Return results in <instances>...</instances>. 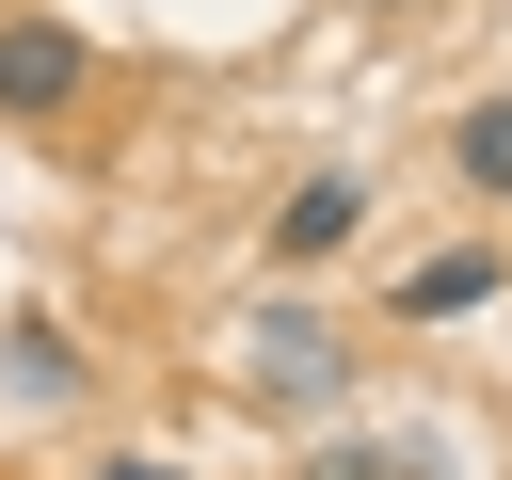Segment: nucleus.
Instances as JSON below:
<instances>
[{
    "label": "nucleus",
    "instance_id": "1",
    "mask_svg": "<svg viewBox=\"0 0 512 480\" xmlns=\"http://www.w3.org/2000/svg\"><path fill=\"white\" fill-rule=\"evenodd\" d=\"M240 384H256V400H336V384H352V336H336V320H304V304H272V320H256V352H240Z\"/></svg>",
    "mask_w": 512,
    "mask_h": 480
},
{
    "label": "nucleus",
    "instance_id": "2",
    "mask_svg": "<svg viewBox=\"0 0 512 480\" xmlns=\"http://www.w3.org/2000/svg\"><path fill=\"white\" fill-rule=\"evenodd\" d=\"M80 80H96V48H80L64 16H16V32H0V112H64Z\"/></svg>",
    "mask_w": 512,
    "mask_h": 480
},
{
    "label": "nucleus",
    "instance_id": "3",
    "mask_svg": "<svg viewBox=\"0 0 512 480\" xmlns=\"http://www.w3.org/2000/svg\"><path fill=\"white\" fill-rule=\"evenodd\" d=\"M352 224H368V176H352V160H320V176L272 208V256H336Z\"/></svg>",
    "mask_w": 512,
    "mask_h": 480
},
{
    "label": "nucleus",
    "instance_id": "4",
    "mask_svg": "<svg viewBox=\"0 0 512 480\" xmlns=\"http://www.w3.org/2000/svg\"><path fill=\"white\" fill-rule=\"evenodd\" d=\"M464 304H496V256L464 240V256H432L416 288H400V320H464Z\"/></svg>",
    "mask_w": 512,
    "mask_h": 480
},
{
    "label": "nucleus",
    "instance_id": "5",
    "mask_svg": "<svg viewBox=\"0 0 512 480\" xmlns=\"http://www.w3.org/2000/svg\"><path fill=\"white\" fill-rule=\"evenodd\" d=\"M448 160H464V192H496V208H512V96H480V112L448 128Z\"/></svg>",
    "mask_w": 512,
    "mask_h": 480
},
{
    "label": "nucleus",
    "instance_id": "6",
    "mask_svg": "<svg viewBox=\"0 0 512 480\" xmlns=\"http://www.w3.org/2000/svg\"><path fill=\"white\" fill-rule=\"evenodd\" d=\"M16 384H48V400L80 384V352H64V320H16Z\"/></svg>",
    "mask_w": 512,
    "mask_h": 480
},
{
    "label": "nucleus",
    "instance_id": "7",
    "mask_svg": "<svg viewBox=\"0 0 512 480\" xmlns=\"http://www.w3.org/2000/svg\"><path fill=\"white\" fill-rule=\"evenodd\" d=\"M304 480H432V464H384V448H320Z\"/></svg>",
    "mask_w": 512,
    "mask_h": 480
},
{
    "label": "nucleus",
    "instance_id": "8",
    "mask_svg": "<svg viewBox=\"0 0 512 480\" xmlns=\"http://www.w3.org/2000/svg\"><path fill=\"white\" fill-rule=\"evenodd\" d=\"M96 480H176V464H96Z\"/></svg>",
    "mask_w": 512,
    "mask_h": 480
}]
</instances>
